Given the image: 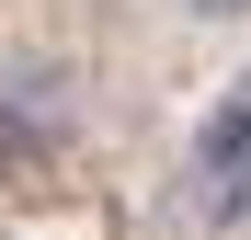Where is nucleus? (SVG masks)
I'll use <instances>...</instances> for the list:
<instances>
[{
    "mask_svg": "<svg viewBox=\"0 0 251 240\" xmlns=\"http://www.w3.org/2000/svg\"><path fill=\"white\" fill-rule=\"evenodd\" d=\"M183 23H251V0H172Z\"/></svg>",
    "mask_w": 251,
    "mask_h": 240,
    "instance_id": "2",
    "label": "nucleus"
},
{
    "mask_svg": "<svg viewBox=\"0 0 251 240\" xmlns=\"http://www.w3.org/2000/svg\"><path fill=\"white\" fill-rule=\"evenodd\" d=\"M183 206L205 240H228L251 217V80H228L217 103L194 114V149H183Z\"/></svg>",
    "mask_w": 251,
    "mask_h": 240,
    "instance_id": "1",
    "label": "nucleus"
}]
</instances>
